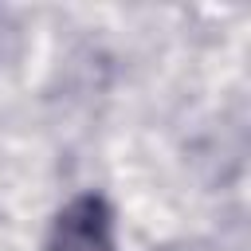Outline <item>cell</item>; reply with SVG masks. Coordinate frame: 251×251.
Listing matches in <instances>:
<instances>
[{"label":"cell","mask_w":251,"mask_h":251,"mask_svg":"<svg viewBox=\"0 0 251 251\" xmlns=\"http://www.w3.org/2000/svg\"><path fill=\"white\" fill-rule=\"evenodd\" d=\"M47 251H114V231H110L106 204L98 196L71 200L55 220Z\"/></svg>","instance_id":"obj_1"}]
</instances>
